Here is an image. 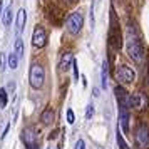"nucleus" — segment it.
Instances as JSON below:
<instances>
[{"mask_svg": "<svg viewBox=\"0 0 149 149\" xmlns=\"http://www.w3.org/2000/svg\"><path fill=\"white\" fill-rule=\"evenodd\" d=\"M92 114H94V106H92V104H89V106H87V112H86V117H87V119H91V117H92Z\"/></svg>", "mask_w": 149, "mask_h": 149, "instance_id": "5701e85b", "label": "nucleus"}, {"mask_svg": "<svg viewBox=\"0 0 149 149\" xmlns=\"http://www.w3.org/2000/svg\"><path fill=\"white\" fill-rule=\"evenodd\" d=\"M3 14V24H5V27H10V24H12V5H8L5 8V12H2Z\"/></svg>", "mask_w": 149, "mask_h": 149, "instance_id": "dca6fc26", "label": "nucleus"}, {"mask_svg": "<svg viewBox=\"0 0 149 149\" xmlns=\"http://www.w3.org/2000/svg\"><path fill=\"white\" fill-rule=\"evenodd\" d=\"M22 141L25 142L27 149H37V134L32 127H25L22 131Z\"/></svg>", "mask_w": 149, "mask_h": 149, "instance_id": "0eeeda50", "label": "nucleus"}, {"mask_svg": "<svg viewBox=\"0 0 149 149\" xmlns=\"http://www.w3.org/2000/svg\"><path fill=\"white\" fill-rule=\"evenodd\" d=\"M127 54L136 64H142L144 62V47H142L141 40L137 37H132V39L127 40Z\"/></svg>", "mask_w": 149, "mask_h": 149, "instance_id": "f257e3e1", "label": "nucleus"}, {"mask_svg": "<svg viewBox=\"0 0 149 149\" xmlns=\"http://www.w3.org/2000/svg\"><path fill=\"white\" fill-rule=\"evenodd\" d=\"M117 144H119V148H121V149H129V148H127V144L124 142V139H122V136H121V134H117Z\"/></svg>", "mask_w": 149, "mask_h": 149, "instance_id": "412c9836", "label": "nucleus"}, {"mask_svg": "<svg viewBox=\"0 0 149 149\" xmlns=\"http://www.w3.org/2000/svg\"><path fill=\"white\" fill-rule=\"evenodd\" d=\"M111 44H114L116 49H121V45H122V35H121L117 22H114V25L111 27Z\"/></svg>", "mask_w": 149, "mask_h": 149, "instance_id": "1a4fd4ad", "label": "nucleus"}, {"mask_svg": "<svg viewBox=\"0 0 149 149\" xmlns=\"http://www.w3.org/2000/svg\"><path fill=\"white\" fill-rule=\"evenodd\" d=\"M72 69H74V79L77 81L79 79V69H77V61L72 59Z\"/></svg>", "mask_w": 149, "mask_h": 149, "instance_id": "4be33fe9", "label": "nucleus"}, {"mask_svg": "<svg viewBox=\"0 0 149 149\" xmlns=\"http://www.w3.org/2000/svg\"><path fill=\"white\" fill-rule=\"evenodd\" d=\"M7 102H8V97H7V89H0V107H7Z\"/></svg>", "mask_w": 149, "mask_h": 149, "instance_id": "6ab92c4d", "label": "nucleus"}, {"mask_svg": "<svg viewBox=\"0 0 149 149\" xmlns=\"http://www.w3.org/2000/svg\"><path fill=\"white\" fill-rule=\"evenodd\" d=\"M17 65H19V57H17V54L15 52L8 54V67L14 70V69H17Z\"/></svg>", "mask_w": 149, "mask_h": 149, "instance_id": "a211bd4d", "label": "nucleus"}, {"mask_svg": "<svg viewBox=\"0 0 149 149\" xmlns=\"http://www.w3.org/2000/svg\"><path fill=\"white\" fill-rule=\"evenodd\" d=\"M116 91V97H117V101H119V106H121V109H127V106H129V92L126 91L124 87H116L114 89Z\"/></svg>", "mask_w": 149, "mask_h": 149, "instance_id": "9d476101", "label": "nucleus"}, {"mask_svg": "<svg viewBox=\"0 0 149 149\" xmlns=\"http://www.w3.org/2000/svg\"><path fill=\"white\" fill-rule=\"evenodd\" d=\"M2 5H3V3H2V0H0V17H2Z\"/></svg>", "mask_w": 149, "mask_h": 149, "instance_id": "a878e982", "label": "nucleus"}, {"mask_svg": "<svg viewBox=\"0 0 149 149\" xmlns=\"http://www.w3.org/2000/svg\"><path fill=\"white\" fill-rule=\"evenodd\" d=\"M65 2H69V3H75L77 0H65Z\"/></svg>", "mask_w": 149, "mask_h": 149, "instance_id": "bb28decb", "label": "nucleus"}, {"mask_svg": "<svg viewBox=\"0 0 149 149\" xmlns=\"http://www.w3.org/2000/svg\"><path fill=\"white\" fill-rule=\"evenodd\" d=\"M67 122L69 124H74L75 122V114L72 109H67Z\"/></svg>", "mask_w": 149, "mask_h": 149, "instance_id": "aec40b11", "label": "nucleus"}, {"mask_svg": "<svg viewBox=\"0 0 149 149\" xmlns=\"http://www.w3.org/2000/svg\"><path fill=\"white\" fill-rule=\"evenodd\" d=\"M72 54L70 52H64L62 54V59H61V62H59V67H61V70H67L69 69V65H72Z\"/></svg>", "mask_w": 149, "mask_h": 149, "instance_id": "4468645a", "label": "nucleus"}, {"mask_svg": "<svg viewBox=\"0 0 149 149\" xmlns=\"http://www.w3.org/2000/svg\"><path fill=\"white\" fill-rule=\"evenodd\" d=\"M116 77H117V81L122 82V84H131V82H134V70L127 65H121V67H117L116 70Z\"/></svg>", "mask_w": 149, "mask_h": 149, "instance_id": "39448f33", "label": "nucleus"}, {"mask_svg": "<svg viewBox=\"0 0 149 149\" xmlns=\"http://www.w3.org/2000/svg\"><path fill=\"white\" fill-rule=\"evenodd\" d=\"M129 106L131 107L137 109V111H141L148 106V99H146V95L142 94V92H134L132 95H129Z\"/></svg>", "mask_w": 149, "mask_h": 149, "instance_id": "6e6552de", "label": "nucleus"}, {"mask_svg": "<svg viewBox=\"0 0 149 149\" xmlns=\"http://www.w3.org/2000/svg\"><path fill=\"white\" fill-rule=\"evenodd\" d=\"M40 122L45 124V126L52 124V122H54V111H52V109H45L40 114Z\"/></svg>", "mask_w": 149, "mask_h": 149, "instance_id": "2eb2a0df", "label": "nucleus"}, {"mask_svg": "<svg viewBox=\"0 0 149 149\" xmlns=\"http://www.w3.org/2000/svg\"><path fill=\"white\" fill-rule=\"evenodd\" d=\"M29 81H30V86L34 89H40L44 86L45 72H44V67H42L40 64H32L30 74H29Z\"/></svg>", "mask_w": 149, "mask_h": 149, "instance_id": "f03ea898", "label": "nucleus"}, {"mask_svg": "<svg viewBox=\"0 0 149 149\" xmlns=\"http://www.w3.org/2000/svg\"><path fill=\"white\" fill-rule=\"evenodd\" d=\"M136 142L142 149H149V126L141 124L136 129Z\"/></svg>", "mask_w": 149, "mask_h": 149, "instance_id": "20e7f679", "label": "nucleus"}, {"mask_svg": "<svg viewBox=\"0 0 149 149\" xmlns=\"http://www.w3.org/2000/svg\"><path fill=\"white\" fill-rule=\"evenodd\" d=\"M101 86L102 89L109 87V69H107V62L106 61L102 62V67H101Z\"/></svg>", "mask_w": 149, "mask_h": 149, "instance_id": "f8f14e48", "label": "nucleus"}, {"mask_svg": "<svg viewBox=\"0 0 149 149\" xmlns=\"http://www.w3.org/2000/svg\"><path fill=\"white\" fill-rule=\"evenodd\" d=\"M119 122H121V129L127 134V132H129V114H127V109H121Z\"/></svg>", "mask_w": 149, "mask_h": 149, "instance_id": "ddd939ff", "label": "nucleus"}, {"mask_svg": "<svg viewBox=\"0 0 149 149\" xmlns=\"http://www.w3.org/2000/svg\"><path fill=\"white\" fill-rule=\"evenodd\" d=\"M5 69V54H0V72H3Z\"/></svg>", "mask_w": 149, "mask_h": 149, "instance_id": "b1692460", "label": "nucleus"}, {"mask_svg": "<svg viewBox=\"0 0 149 149\" xmlns=\"http://www.w3.org/2000/svg\"><path fill=\"white\" fill-rule=\"evenodd\" d=\"M75 149H86V142L82 141V139H79V141L75 142Z\"/></svg>", "mask_w": 149, "mask_h": 149, "instance_id": "393cba45", "label": "nucleus"}, {"mask_svg": "<svg viewBox=\"0 0 149 149\" xmlns=\"http://www.w3.org/2000/svg\"><path fill=\"white\" fill-rule=\"evenodd\" d=\"M32 44H34V47H37V49L44 47V45L47 44V32H45L44 27H40V25L35 27L34 34H32Z\"/></svg>", "mask_w": 149, "mask_h": 149, "instance_id": "423d86ee", "label": "nucleus"}, {"mask_svg": "<svg viewBox=\"0 0 149 149\" xmlns=\"http://www.w3.org/2000/svg\"><path fill=\"white\" fill-rule=\"evenodd\" d=\"M25 20H27V14H25V10L20 8L19 10V14H17V20H15V25H17V34H22V30L25 27Z\"/></svg>", "mask_w": 149, "mask_h": 149, "instance_id": "9b49d317", "label": "nucleus"}, {"mask_svg": "<svg viewBox=\"0 0 149 149\" xmlns=\"http://www.w3.org/2000/svg\"><path fill=\"white\" fill-rule=\"evenodd\" d=\"M14 52L17 54V57H19V59L24 55V40H22L20 37L15 40V50H14Z\"/></svg>", "mask_w": 149, "mask_h": 149, "instance_id": "f3484780", "label": "nucleus"}, {"mask_svg": "<svg viewBox=\"0 0 149 149\" xmlns=\"http://www.w3.org/2000/svg\"><path fill=\"white\" fill-rule=\"evenodd\" d=\"M82 25H84V15L81 14V12H74V14L69 15L67 22H65V27H67V32L69 34H79L81 32Z\"/></svg>", "mask_w": 149, "mask_h": 149, "instance_id": "7ed1b4c3", "label": "nucleus"}]
</instances>
